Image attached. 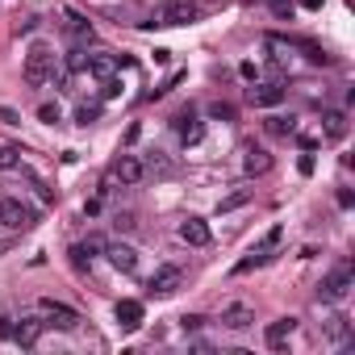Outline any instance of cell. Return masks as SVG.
<instances>
[{"label":"cell","mask_w":355,"mask_h":355,"mask_svg":"<svg viewBox=\"0 0 355 355\" xmlns=\"http://www.w3.org/2000/svg\"><path fill=\"white\" fill-rule=\"evenodd\" d=\"M251 322H255V309H251L247 301H234V305L222 309V326H226V330H247Z\"/></svg>","instance_id":"obj_12"},{"label":"cell","mask_w":355,"mask_h":355,"mask_svg":"<svg viewBox=\"0 0 355 355\" xmlns=\"http://www.w3.org/2000/svg\"><path fill=\"white\" fill-rule=\"evenodd\" d=\"M38 117H42L46 125H55V121H59V105H42V109H38Z\"/></svg>","instance_id":"obj_28"},{"label":"cell","mask_w":355,"mask_h":355,"mask_svg":"<svg viewBox=\"0 0 355 355\" xmlns=\"http://www.w3.org/2000/svg\"><path fill=\"white\" fill-rule=\"evenodd\" d=\"M322 121H326V138H330V142H343V138H347V113H343V109H330Z\"/></svg>","instance_id":"obj_18"},{"label":"cell","mask_w":355,"mask_h":355,"mask_svg":"<svg viewBox=\"0 0 355 355\" xmlns=\"http://www.w3.org/2000/svg\"><path fill=\"white\" fill-rule=\"evenodd\" d=\"M63 17H67V34H71V38H92V26H88V17H84V13L67 9Z\"/></svg>","instance_id":"obj_19"},{"label":"cell","mask_w":355,"mask_h":355,"mask_svg":"<svg viewBox=\"0 0 355 355\" xmlns=\"http://www.w3.org/2000/svg\"><path fill=\"white\" fill-rule=\"evenodd\" d=\"M38 313H42V322L55 326V330H76V326H80V313H76L71 305L55 301V297H42V301H38Z\"/></svg>","instance_id":"obj_3"},{"label":"cell","mask_w":355,"mask_h":355,"mask_svg":"<svg viewBox=\"0 0 355 355\" xmlns=\"http://www.w3.org/2000/svg\"><path fill=\"white\" fill-rule=\"evenodd\" d=\"M21 167V150L17 146H0V171H17Z\"/></svg>","instance_id":"obj_24"},{"label":"cell","mask_w":355,"mask_h":355,"mask_svg":"<svg viewBox=\"0 0 355 355\" xmlns=\"http://www.w3.org/2000/svg\"><path fill=\"white\" fill-rule=\"evenodd\" d=\"M247 201H251V189H239V193H230V197L218 201V214H230V209H239V205H247Z\"/></svg>","instance_id":"obj_23"},{"label":"cell","mask_w":355,"mask_h":355,"mask_svg":"<svg viewBox=\"0 0 355 355\" xmlns=\"http://www.w3.org/2000/svg\"><path fill=\"white\" fill-rule=\"evenodd\" d=\"M263 125H268V134H276V138H284V134H293V117H268Z\"/></svg>","instance_id":"obj_25"},{"label":"cell","mask_w":355,"mask_h":355,"mask_svg":"<svg viewBox=\"0 0 355 355\" xmlns=\"http://www.w3.org/2000/svg\"><path fill=\"white\" fill-rule=\"evenodd\" d=\"M117 67H121V59L113 51H88V59H84V71L96 76V80H113Z\"/></svg>","instance_id":"obj_7"},{"label":"cell","mask_w":355,"mask_h":355,"mask_svg":"<svg viewBox=\"0 0 355 355\" xmlns=\"http://www.w3.org/2000/svg\"><path fill=\"white\" fill-rule=\"evenodd\" d=\"M243 171L247 175H263V171H272V155L263 150V146H243Z\"/></svg>","instance_id":"obj_13"},{"label":"cell","mask_w":355,"mask_h":355,"mask_svg":"<svg viewBox=\"0 0 355 355\" xmlns=\"http://www.w3.org/2000/svg\"><path fill=\"white\" fill-rule=\"evenodd\" d=\"M171 121H175V134H180V142H184V146H197V142H201L205 125H201V117H197L193 109H184V113H175Z\"/></svg>","instance_id":"obj_9"},{"label":"cell","mask_w":355,"mask_h":355,"mask_svg":"<svg viewBox=\"0 0 355 355\" xmlns=\"http://www.w3.org/2000/svg\"><path fill=\"white\" fill-rule=\"evenodd\" d=\"M42 330H46L42 318H21V322L13 326V343H17V347H34V343L42 338Z\"/></svg>","instance_id":"obj_14"},{"label":"cell","mask_w":355,"mask_h":355,"mask_svg":"<svg viewBox=\"0 0 355 355\" xmlns=\"http://www.w3.org/2000/svg\"><path fill=\"white\" fill-rule=\"evenodd\" d=\"M247 101H251V105H259V109H272V105H280V101H284V84H280V80L251 84V88H247Z\"/></svg>","instance_id":"obj_8"},{"label":"cell","mask_w":355,"mask_h":355,"mask_svg":"<svg viewBox=\"0 0 355 355\" xmlns=\"http://www.w3.org/2000/svg\"><path fill=\"white\" fill-rule=\"evenodd\" d=\"M51 76H55V55H51L46 46H34V51L26 55V84H30V88H42Z\"/></svg>","instance_id":"obj_2"},{"label":"cell","mask_w":355,"mask_h":355,"mask_svg":"<svg viewBox=\"0 0 355 355\" xmlns=\"http://www.w3.org/2000/svg\"><path fill=\"white\" fill-rule=\"evenodd\" d=\"M117 322L125 326V330H138L142 326V301H134V297H125V301H117Z\"/></svg>","instance_id":"obj_17"},{"label":"cell","mask_w":355,"mask_h":355,"mask_svg":"<svg viewBox=\"0 0 355 355\" xmlns=\"http://www.w3.org/2000/svg\"><path fill=\"white\" fill-rule=\"evenodd\" d=\"M0 121H9V125H17V121H21V117H17V113H13V109H9V105H0Z\"/></svg>","instance_id":"obj_31"},{"label":"cell","mask_w":355,"mask_h":355,"mask_svg":"<svg viewBox=\"0 0 355 355\" xmlns=\"http://www.w3.org/2000/svg\"><path fill=\"white\" fill-rule=\"evenodd\" d=\"M180 284H184V272H180V268H171V263L155 268V276L146 280V288H150L155 297H171V293H180Z\"/></svg>","instance_id":"obj_6"},{"label":"cell","mask_w":355,"mask_h":355,"mask_svg":"<svg viewBox=\"0 0 355 355\" xmlns=\"http://www.w3.org/2000/svg\"><path fill=\"white\" fill-rule=\"evenodd\" d=\"M113 96H121V84H117V76H113V80H105V101H113Z\"/></svg>","instance_id":"obj_30"},{"label":"cell","mask_w":355,"mask_h":355,"mask_svg":"<svg viewBox=\"0 0 355 355\" xmlns=\"http://www.w3.org/2000/svg\"><path fill=\"white\" fill-rule=\"evenodd\" d=\"M205 17V5L201 0H167L155 13V26H193Z\"/></svg>","instance_id":"obj_1"},{"label":"cell","mask_w":355,"mask_h":355,"mask_svg":"<svg viewBox=\"0 0 355 355\" xmlns=\"http://www.w3.org/2000/svg\"><path fill=\"white\" fill-rule=\"evenodd\" d=\"M0 338H9V343H13V322H9V318L0 322Z\"/></svg>","instance_id":"obj_32"},{"label":"cell","mask_w":355,"mask_h":355,"mask_svg":"<svg viewBox=\"0 0 355 355\" xmlns=\"http://www.w3.org/2000/svg\"><path fill=\"white\" fill-rule=\"evenodd\" d=\"M96 117H101V105H80V109H76V121H80V125H92Z\"/></svg>","instance_id":"obj_27"},{"label":"cell","mask_w":355,"mask_h":355,"mask_svg":"<svg viewBox=\"0 0 355 355\" xmlns=\"http://www.w3.org/2000/svg\"><path fill=\"white\" fill-rule=\"evenodd\" d=\"M351 293V259H343L326 280H322V288H318V301H343Z\"/></svg>","instance_id":"obj_5"},{"label":"cell","mask_w":355,"mask_h":355,"mask_svg":"<svg viewBox=\"0 0 355 355\" xmlns=\"http://www.w3.org/2000/svg\"><path fill=\"white\" fill-rule=\"evenodd\" d=\"M38 222V214L30 209V205H21L17 197H5V201H0V226H5V230H30Z\"/></svg>","instance_id":"obj_4"},{"label":"cell","mask_w":355,"mask_h":355,"mask_svg":"<svg viewBox=\"0 0 355 355\" xmlns=\"http://www.w3.org/2000/svg\"><path fill=\"white\" fill-rule=\"evenodd\" d=\"M272 5H276V0H272Z\"/></svg>","instance_id":"obj_34"},{"label":"cell","mask_w":355,"mask_h":355,"mask_svg":"<svg viewBox=\"0 0 355 355\" xmlns=\"http://www.w3.org/2000/svg\"><path fill=\"white\" fill-rule=\"evenodd\" d=\"M180 326H184V330H201V326H205V318H201V313H184V318H180Z\"/></svg>","instance_id":"obj_29"},{"label":"cell","mask_w":355,"mask_h":355,"mask_svg":"<svg viewBox=\"0 0 355 355\" xmlns=\"http://www.w3.org/2000/svg\"><path fill=\"white\" fill-rule=\"evenodd\" d=\"M326 334H330L334 343H347V338H351V322H347L343 313H334V318L326 322Z\"/></svg>","instance_id":"obj_21"},{"label":"cell","mask_w":355,"mask_h":355,"mask_svg":"<svg viewBox=\"0 0 355 355\" xmlns=\"http://www.w3.org/2000/svg\"><path fill=\"white\" fill-rule=\"evenodd\" d=\"M293 330H297V318H276V322L263 330V338H268V347H272V351H280V347L293 338Z\"/></svg>","instance_id":"obj_16"},{"label":"cell","mask_w":355,"mask_h":355,"mask_svg":"<svg viewBox=\"0 0 355 355\" xmlns=\"http://www.w3.org/2000/svg\"><path fill=\"white\" fill-rule=\"evenodd\" d=\"M297 46L305 51V59H309V63H330V55H326L322 46H313V42H297Z\"/></svg>","instance_id":"obj_26"},{"label":"cell","mask_w":355,"mask_h":355,"mask_svg":"<svg viewBox=\"0 0 355 355\" xmlns=\"http://www.w3.org/2000/svg\"><path fill=\"white\" fill-rule=\"evenodd\" d=\"M268 259H272V255H263V251H255V247H251V251H247V259H239V263H234V276H247L251 268H263Z\"/></svg>","instance_id":"obj_20"},{"label":"cell","mask_w":355,"mask_h":355,"mask_svg":"<svg viewBox=\"0 0 355 355\" xmlns=\"http://www.w3.org/2000/svg\"><path fill=\"white\" fill-rule=\"evenodd\" d=\"M280 239H284V226H268V234L255 243V251H263V255H272L276 247H280Z\"/></svg>","instance_id":"obj_22"},{"label":"cell","mask_w":355,"mask_h":355,"mask_svg":"<svg viewBox=\"0 0 355 355\" xmlns=\"http://www.w3.org/2000/svg\"><path fill=\"white\" fill-rule=\"evenodd\" d=\"M180 239H184L189 247H209L214 234H209V222H205V218H184V222H180Z\"/></svg>","instance_id":"obj_11"},{"label":"cell","mask_w":355,"mask_h":355,"mask_svg":"<svg viewBox=\"0 0 355 355\" xmlns=\"http://www.w3.org/2000/svg\"><path fill=\"white\" fill-rule=\"evenodd\" d=\"M305 5H309V9H318V5H322V0H305Z\"/></svg>","instance_id":"obj_33"},{"label":"cell","mask_w":355,"mask_h":355,"mask_svg":"<svg viewBox=\"0 0 355 355\" xmlns=\"http://www.w3.org/2000/svg\"><path fill=\"white\" fill-rule=\"evenodd\" d=\"M113 175L130 189V184H142V175H146V163L138 159V155H121L117 163H113Z\"/></svg>","instance_id":"obj_10"},{"label":"cell","mask_w":355,"mask_h":355,"mask_svg":"<svg viewBox=\"0 0 355 355\" xmlns=\"http://www.w3.org/2000/svg\"><path fill=\"white\" fill-rule=\"evenodd\" d=\"M105 255H109V263H113L117 272H138V251H134V247L113 243V247H105Z\"/></svg>","instance_id":"obj_15"}]
</instances>
